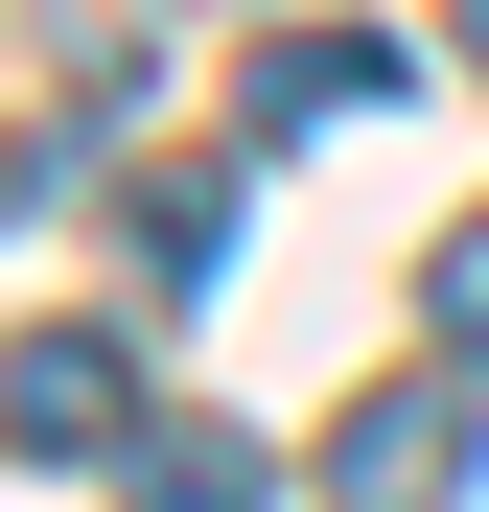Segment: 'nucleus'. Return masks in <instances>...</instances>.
<instances>
[{"label":"nucleus","instance_id":"1","mask_svg":"<svg viewBox=\"0 0 489 512\" xmlns=\"http://www.w3.org/2000/svg\"><path fill=\"white\" fill-rule=\"evenodd\" d=\"M466 466H489V350H466V373H373V396L303 443L326 512H466Z\"/></svg>","mask_w":489,"mask_h":512},{"label":"nucleus","instance_id":"2","mask_svg":"<svg viewBox=\"0 0 489 512\" xmlns=\"http://www.w3.org/2000/svg\"><path fill=\"white\" fill-rule=\"evenodd\" d=\"M0 396H24V419H0L24 466H117V443H140V373L94 350V326H24V373H0Z\"/></svg>","mask_w":489,"mask_h":512},{"label":"nucleus","instance_id":"3","mask_svg":"<svg viewBox=\"0 0 489 512\" xmlns=\"http://www.w3.org/2000/svg\"><path fill=\"white\" fill-rule=\"evenodd\" d=\"M396 70H420V47H373V24H303V47H257V94H233V117H257V163H280V140H326V117H373Z\"/></svg>","mask_w":489,"mask_h":512},{"label":"nucleus","instance_id":"4","mask_svg":"<svg viewBox=\"0 0 489 512\" xmlns=\"http://www.w3.org/2000/svg\"><path fill=\"white\" fill-rule=\"evenodd\" d=\"M280 489V443H233V419H140L117 443V512H257Z\"/></svg>","mask_w":489,"mask_h":512},{"label":"nucleus","instance_id":"5","mask_svg":"<svg viewBox=\"0 0 489 512\" xmlns=\"http://www.w3.org/2000/svg\"><path fill=\"white\" fill-rule=\"evenodd\" d=\"M140 280L187 303V280H233V163H187V187H140Z\"/></svg>","mask_w":489,"mask_h":512},{"label":"nucleus","instance_id":"6","mask_svg":"<svg viewBox=\"0 0 489 512\" xmlns=\"http://www.w3.org/2000/svg\"><path fill=\"white\" fill-rule=\"evenodd\" d=\"M420 326H443V350H489V210H466V233L420 256Z\"/></svg>","mask_w":489,"mask_h":512},{"label":"nucleus","instance_id":"7","mask_svg":"<svg viewBox=\"0 0 489 512\" xmlns=\"http://www.w3.org/2000/svg\"><path fill=\"white\" fill-rule=\"evenodd\" d=\"M443 47H466V70H489V0H443Z\"/></svg>","mask_w":489,"mask_h":512}]
</instances>
